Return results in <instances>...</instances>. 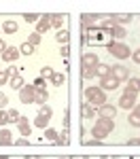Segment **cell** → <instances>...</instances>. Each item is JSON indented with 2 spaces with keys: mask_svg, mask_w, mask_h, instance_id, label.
I'll use <instances>...</instances> for the list:
<instances>
[{
  "mask_svg": "<svg viewBox=\"0 0 140 159\" xmlns=\"http://www.w3.org/2000/svg\"><path fill=\"white\" fill-rule=\"evenodd\" d=\"M113 127H115L113 119H100V121L93 125V138H96V140H100V138H106V136L113 132Z\"/></svg>",
  "mask_w": 140,
  "mask_h": 159,
  "instance_id": "6da1fadb",
  "label": "cell"
},
{
  "mask_svg": "<svg viewBox=\"0 0 140 159\" xmlns=\"http://www.w3.org/2000/svg\"><path fill=\"white\" fill-rule=\"evenodd\" d=\"M87 100L93 102V104H98V106L106 104V96H104V91H102L100 87H89L87 89Z\"/></svg>",
  "mask_w": 140,
  "mask_h": 159,
  "instance_id": "7a4b0ae2",
  "label": "cell"
},
{
  "mask_svg": "<svg viewBox=\"0 0 140 159\" xmlns=\"http://www.w3.org/2000/svg\"><path fill=\"white\" fill-rule=\"evenodd\" d=\"M34 93H36L34 85H24L19 89V100H21L24 104H32V102H34Z\"/></svg>",
  "mask_w": 140,
  "mask_h": 159,
  "instance_id": "3957f363",
  "label": "cell"
},
{
  "mask_svg": "<svg viewBox=\"0 0 140 159\" xmlns=\"http://www.w3.org/2000/svg\"><path fill=\"white\" fill-rule=\"evenodd\" d=\"M108 49H111V53H113L115 57H119V60L129 57V49H127V45H123V43H113Z\"/></svg>",
  "mask_w": 140,
  "mask_h": 159,
  "instance_id": "277c9868",
  "label": "cell"
},
{
  "mask_svg": "<svg viewBox=\"0 0 140 159\" xmlns=\"http://www.w3.org/2000/svg\"><path fill=\"white\" fill-rule=\"evenodd\" d=\"M119 87V81L115 79L113 74H108V76H104L100 81V89L102 91H113V89H117Z\"/></svg>",
  "mask_w": 140,
  "mask_h": 159,
  "instance_id": "5b68a950",
  "label": "cell"
},
{
  "mask_svg": "<svg viewBox=\"0 0 140 159\" xmlns=\"http://www.w3.org/2000/svg\"><path fill=\"white\" fill-rule=\"evenodd\" d=\"M98 112H100V119H113L115 115H117V108L111 106V104H102V108Z\"/></svg>",
  "mask_w": 140,
  "mask_h": 159,
  "instance_id": "8992f818",
  "label": "cell"
},
{
  "mask_svg": "<svg viewBox=\"0 0 140 159\" xmlns=\"http://www.w3.org/2000/svg\"><path fill=\"white\" fill-rule=\"evenodd\" d=\"M96 66H98V55L85 53L83 55V68H96Z\"/></svg>",
  "mask_w": 140,
  "mask_h": 159,
  "instance_id": "52a82bcc",
  "label": "cell"
},
{
  "mask_svg": "<svg viewBox=\"0 0 140 159\" xmlns=\"http://www.w3.org/2000/svg\"><path fill=\"white\" fill-rule=\"evenodd\" d=\"M111 72H113V76L117 79V81H125L127 79V68H123V66H115V68H111Z\"/></svg>",
  "mask_w": 140,
  "mask_h": 159,
  "instance_id": "ba28073f",
  "label": "cell"
},
{
  "mask_svg": "<svg viewBox=\"0 0 140 159\" xmlns=\"http://www.w3.org/2000/svg\"><path fill=\"white\" fill-rule=\"evenodd\" d=\"M17 57H19V49L17 47H9L7 53H2V60H7V61H13V60H17Z\"/></svg>",
  "mask_w": 140,
  "mask_h": 159,
  "instance_id": "9c48e42d",
  "label": "cell"
},
{
  "mask_svg": "<svg viewBox=\"0 0 140 159\" xmlns=\"http://www.w3.org/2000/svg\"><path fill=\"white\" fill-rule=\"evenodd\" d=\"M17 127H19L21 136H28V134H30V121H28L25 117H19V121H17Z\"/></svg>",
  "mask_w": 140,
  "mask_h": 159,
  "instance_id": "30bf717a",
  "label": "cell"
},
{
  "mask_svg": "<svg viewBox=\"0 0 140 159\" xmlns=\"http://www.w3.org/2000/svg\"><path fill=\"white\" fill-rule=\"evenodd\" d=\"M93 72H96V76L104 79V76H108V74H111V68H108L106 64H98V66L93 68Z\"/></svg>",
  "mask_w": 140,
  "mask_h": 159,
  "instance_id": "8fae6325",
  "label": "cell"
},
{
  "mask_svg": "<svg viewBox=\"0 0 140 159\" xmlns=\"http://www.w3.org/2000/svg\"><path fill=\"white\" fill-rule=\"evenodd\" d=\"M49 28H51V21H49V15H47V17H43V19L38 21V25H36V32H38V34H43V32H47Z\"/></svg>",
  "mask_w": 140,
  "mask_h": 159,
  "instance_id": "7c38bea8",
  "label": "cell"
},
{
  "mask_svg": "<svg viewBox=\"0 0 140 159\" xmlns=\"http://www.w3.org/2000/svg\"><path fill=\"white\" fill-rule=\"evenodd\" d=\"M0 144H13V136L9 129H0Z\"/></svg>",
  "mask_w": 140,
  "mask_h": 159,
  "instance_id": "4fadbf2b",
  "label": "cell"
},
{
  "mask_svg": "<svg viewBox=\"0 0 140 159\" xmlns=\"http://www.w3.org/2000/svg\"><path fill=\"white\" fill-rule=\"evenodd\" d=\"M47 98H49V93H47L45 89H36V93H34V102L45 104V102H47Z\"/></svg>",
  "mask_w": 140,
  "mask_h": 159,
  "instance_id": "5bb4252c",
  "label": "cell"
},
{
  "mask_svg": "<svg viewBox=\"0 0 140 159\" xmlns=\"http://www.w3.org/2000/svg\"><path fill=\"white\" fill-rule=\"evenodd\" d=\"M45 138L51 140V142H57V144H60V136H57L55 129H45Z\"/></svg>",
  "mask_w": 140,
  "mask_h": 159,
  "instance_id": "9a60e30c",
  "label": "cell"
},
{
  "mask_svg": "<svg viewBox=\"0 0 140 159\" xmlns=\"http://www.w3.org/2000/svg\"><path fill=\"white\" fill-rule=\"evenodd\" d=\"M64 19H66L64 15H49V21H51V25H53V28H60Z\"/></svg>",
  "mask_w": 140,
  "mask_h": 159,
  "instance_id": "2e32d148",
  "label": "cell"
},
{
  "mask_svg": "<svg viewBox=\"0 0 140 159\" xmlns=\"http://www.w3.org/2000/svg\"><path fill=\"white\" fill-rule=\"evenodd\" d=\"M134 102H136V100H134V98H127V96H121V100H119L121 108H132V106H134Z\"/></svg>",
  "mask_w": 140,
  "mask_h": 159,
  "instance_id": "e0dca14e",
  "label": "cell"
},
{
  "mask_svg": "<svg viewBox=\"0 0 140 159\" xmlns=\"http://www.w3.org/2000/svg\"><path fill=\"white\" fill-rule=\"evenodd\" d=\"M19 53H24V55H32V53H34V45H30V43L25 40L24 45L19 47Z\"/></svg>",
  "mask_w": 140,
  "mask_h": 159,
  "instance_id": "ac0fdd59",
  "label": "cell"
},
{
  "mask_svg": "<svg viewBox=\"0 0 140 159\" xmlns=\"http://www.w3.org/2000/svg\"><path fill=\"white\" fill-rule=\"evenodd\" d=\"M11 87H13V89H21V87H24V79H21V74H17V76H13V79H11Z\"/></svg>",
  "mask_w": 140,
  "mask_h": 159,
  "instance_id": "d6986e66",
  "label": "cell"
},
{
  "mask_svg": "<svg viewBox=\"0 0 140 159\" xmlns=\"http://www.w3.org/2000/svg\"><path fill=\"white\" fill-rule=\"evenodd\" d=\"M51 115H53V110L49 108V106H43V108H38V117H43V119H47L49 121Z\"/></svg>",
  "mask_w": 140,
  "mask_h": 159,
  "instance_id": "ffe728a7",
  "label": "cell"
},
{
  "mask_svg": "<svg viewBox=\"0 0 140 159\" xmlns=\"http://www.w3.org/2000/svg\"><path fill=\"white\" fill-rule=\"evenodd\" d=\"M81 112H83V119H91V117H93V108L87 106V102L81 106Z\"/></svg>",
  "mask_w": 140,
  "mask_h": 159,
  "instance_id": "44dd1931",
  "label": "cell"
},
{
  "mask_svg": "<svg viewBox=\"0 0 140 159\" xmlns=\"http://www.w3.org/2000/svg\"><path fill=\"white\" fill-rule=\"evenodd\" d=\"M55 40H60V43H64V45H66V43L70 40V32H68V30H62V32H57Z\"/></svg>",
  "mask_w": 140,
  "mask_h": 159,
  "instance_id": "7402d4cb",
  "label": "cell"
},
{
  "mask_svg": "<svg viewBox=\"0 0 140 159\" xmlns=\"http://www.w3.org/2000/svg\"><path fill=\"white\" fill-rule=\"evenodd\" d=\"M113 38H125V28L115 25V28H113Z\"/></svg>",
  "mask_w": 140,
  "mask_h": 159,
  "instance_id": "603a6c76",
  "label": "cell"
},
{
  "mask_svg": "<svg viewBox=\"0 0 140 159\" xmlns=\"http://www.w3.org/2000/svg\"><path fill=\"white\" fill-rule=\"evenodd\" d=\"M2 28H4V32H7V34L17 32V24H15V21H4V25H2Z\"/></svg>",
  "mask_w": 140,
  "mask_h": 159,
  "instance_id": "cb8c5ba5",
  "label": "cell"
},
{
  "mask_svg": "<svg viewBox=\"0 0 140 159\" xmlns=\"http://www.w3.org/2000/svg\"><path fill=\"white\" fill-rule=\"evenodd\" d=\"M53 68H49V66H45V68H43V70H40V79H45V81H47V79H49L51 81V76H53Z\"/></svg>",
  "mask_w": 140,
  "mask_h": 159,
  "instance_id": "d4e9b609",
  "label": "cell"
},
{
  "mask_svg": "<svg viewBox=\"0 0 140 159\" xmlns=\"http://www.w3.org/2000/svg\"><path fill=\"white\" fill-rule=\"evenodd\" d=\"M60 144H70V129L66 127L62 132V136H60Z\"/></svg>",
  "mask_w": 140,
  "mask_h": 159,
  "instance_id": "484cf974",
  "label": "cell"
},
{
  "mask_svg": "<svg viewBox=\"0 0 140 159\" xmlns=\"http://www.w3.org/2000/svg\"><path fill=\"white\" fill-rule=\"evenodd\" d=\"M51 83H53L55 87H60L64 83V74H57V72H55L53 76H51Z\"/></svg>",
  "mask_w": 140,
  "mask_h": 159,
  "instance_id": "4316f807",
  "label": "cell"
},
{
  "mask_svg": "<svg viewBox=\"0 0 140 159\" xmlns=\"http://www.w3.org/2000/svg\"><path fill=\"white\" fill-rule=\"evenodd\" d=\"M28 43L36 47L38 43H40V34H38V32H32V34H30V38H28Z\"/></svg>",
  "mask_w": 140,
  "mask_h": 159,
  "instance_id": "83f0119b",
  "label": "cell"
},
{
  "mask_svg": "<svg viewBox=\"0 0 140 159\" xmlns=\"http://www.w3.org/2000/svg\"><path fill=\"white\" fill-rule=\"evenodd\" d=\"M7 117H9V123H17V121H19L17 110H9V112H7Z\"/></svg>",
  "mask_w": 140,
  "mask_h": 159,
  "instance_id": "f1b7e54d",
  "label": "cell"
},
{
  "mask_svg": "<svg viewBox=\"0 0 140 159\" xmlns=\"http://www.w3.org/2000/svg\"><path fill=\"white\" fill-rule=\"evenodd\" d=\"M127 121L132 123V125H136V127H140V115H136V112H132Z\"/></svg>",
  "mask_w": 140,
  "mask_h": 159,
  "instance_id": "f546056e",
  "label": "cell"
},
{
  "mask_svg": "<svg viewBox=\"0 0 140 159\" xmlns=\"http://www.w3.org/2000/svg\"><path fill=\"white\" fill-rule=\"evenodd\" d=\"M123 96H127V98H134V100H136V89H134V87H127L125 91H123Z\"/></svg>",
  "mask_w": 140,
  "mask_h": 159,
  "instance_id": "4dcf8cb0",
  "label": "cell"
},
{
  "mask_svg": "<svg viewBox=\"0 0 140 159\" xmlns=\"http://www.w3.org/2000/svg\"><path fill=\"white\" fill-rule=\"evenodd\" d=\"M34 89H45V79H40V76H38L36 81H34Z\"/></svg>",
  "mask_w": 140,
  "mask_h": 159,
  "instance_id": "1f68e13d",
  "label": "cell"
},
{
  "mask_svg": "<svg viewBox=\"0 0 140 159\" xmlns=\"http://www.w3.org/2000/svg\"><path fill=\"white\" fill-rule=\"evenodd\" d=\"M83 76H85V79H91V76H96L93 68H83Z\"/></svg>",
  "mask_w": 140,
  "mask_h": 159,
  "instance_id": "d6a6232c",
  "label": "cell"
},
{
  "mask_svg": "<svg viewBox=\"0 0 140 159\" xmlns=\"http://www.w3.org/2000/svg\"><path fill=\"white\" fill-rule=\"evenodd\" d=\"M47 119H43V117H36V127H47Z\"/></svg>",
  "mask_w": 140,
  "mask_h": 159,
  "instance_id": "836d02e7",
  "label": "cell"
},
{
  "mask_svg": "<svg viewBox=\"0 0 140 159\" xmlns=\"http://www.w3.org/2000/svg\"><path fill=\"white\" fill-rule=\"evenodd\" d=\"M4 123H9V117H7L4 110H0V125H4Z\"/></svg>",
  "mask_w": 140,
  "mask_h": 159,
  "instance_id": "e575fe53",
  "label": "cell"
},
{
  "mask_svg": "<svg viewBox=\"0 0 140 159\" xmlns=\"http://www.w3.org/2000/svg\"><path fill=\"white\" fill-rule=\"evenodd\" d=\"M7 102H9V98H7L4 93H0V110H2L4 106H7Z\"/></svg>",
  "mask_w": 140,
  "mask_h": 159,
  "instance_id": "d590c367",
  "label": "cell"
},
{
  "mask_svg": "<svg viewBox=\"0 0 140 159\" xmlns=\"http://www.w3.org/2000/svg\"><path fill=\"white\" fill-rule=\"evenodd\" d=\"M7 76H17V68H15V66H11V68H9V70H7Z\"/></svg>",
  "mask_w": 140,
  "mask_h": 159,
  "instance_id": "8d00e7d4",
  "label": "cell"
},
{
  "mask_svg": "<svg viewBox=\"0 0 140 159\" xmlns=\"http://www.w3.org/2000/svg\"><path fill=\"white\" fill-rule=\"evenodd\" d=\"M129 19H132V15H119V17H117V21H129Z\"/></svg>",
  "mask_w": 140,
  "mask_h": 159,
  "instance_id": "74e56055",
  "label": "cell"
},
{
  "mask_svg": "<svg viewBox=\"0 0 140 159\" xmlns=\"http://www.w3.org/2000/svg\"><path fill=\"white\" fill-rule=\"evenodd\" d=\"M13 144H19V147H25V144H30V142H28L25 138H19V140H17V142H13Z\"/></svg>",
  "mask_w": 140,
  "mask_h": 159,
  "instance_id": "f35d334b",
  "label": "cell"
},
{
  "mask_svg": "<svg viewBox=\"0 0 140 159\" xmlns=\"http://www.w3.org/2000/svg\"><path fill=\"white\" fill-rule=\"evenodd\" d=\"M38 17L36 15H32V13H28V15H25V21H36Z\"/></svg>",
  "mask_w": 140,
  "mask_h": 159,
  "instance_id": "ab89813d",
  "label": "cell"
},
{
  "mask_svg": "<svg viewBox=\"0 0 140 159\" xmlns=\"http://www.w3.org/2000/svg\"><path fill=\"white\" fill-rule=\"evenodd\" d=\"M7 79H9L7 72H0V85H4V83H7Z\"/></svg>",
  "mask_w": 140,
  "mask_h": 159,
  "instance_id": "60d3db41",
  "label": "cell"
},
{
  "mask_svg": "<svg viewBox=\"0 0 140 159\" xmlns=\"http://www.w3.org/2000/svg\"><path fill=\"white\" fill-rule=\"evenodd\" d=\"M7 49H9V47H7V43H4V40H0V53H7Z\"/></svg>",
  "mask_w": 140,
  "mask_h": 159,
  "instance_id": "b9f144b4",
  "label": "cell"
},
{
  "mask_svg": "<svg viewBox=\"0 0 140 159\" xmlns=\"http://www.w3.org/2000/svg\"><path fill=\"white\" fill-rule=\"evenodd\" d=\"M62 55H64V57H68V55H70V49H68L66 45H64V47H62Z\"/></svg>",
  "mask_w": 140,
  "mask_h": 159,
  "instance_id": "7bdbcfd3",
  "label": "cell"
},
{
  "mask_svg": "<svg viewBox=\"0 0 140 159\" xmlns=\"http://www.w3.org/2000/svg\"><path fill=\"white\" fill-rule=\"evenodd\" d=\"M134 61H136V64H140V49L134 53Z\"/></svg>",
  "mask_w": 140,
  "mask_h": 159,
  "instance_id": "ee69618b",
  "label": "cell"
},
{
  "mask_svg": "<svg viewBox=\"0 0 140 159\" xmlns=\"http://www.w3.org/2000/svg\"><path fill=\"white\" fill-rule=\"evenodd\" d=\"M129 144H140V138H134V140H129Z\"/></svg>",
  "mask_w": 140,
  "mask_h": 159,
  "instance_id": "f6af8a7d",
  "label": "cell"
},
{
  "mask_svg": "<svg viewBox=\"0 0 140 159\" xmlns=\"http://www.w3.org/2000/svg\"><path fill=\"white\" fill-rule=\"evenodd\" d=\"M24 159H40V157H36V155H30V157H24Z\"/></svg>",
  "mask_w": 140,
  "mask_h": 159,
  "instance_id": "bcb514c9",
  "label": "cell"
},
{
  "mask_svg": "<svg viewBox=\"0 0 140 159\" xmlns=\"http://www.w3.org/2000/svg\"><path fill=\"white\" fill-rule=\"evenodd\" d=\"M72 159H87V157H83V155H76V157H72Z\"/></svg>",
  "mask_w": 140,
  "mask_h": 159,
  "instance_id": "7dc6e473",
  "label": "cell"
},
{
  "mask_svg": "<svg viewBox=\"0 0 140 159\" xmlns=\"http://www.w3.org/2000/svg\"><path fill=\"white\" fill-rule=\"evenodd\" d=\"M136 115H140V106H138V108H136Z\"/></svg>",
  "mask_w": 140,
  "mask_h": 159,
  "instance_id": "c3c4849f",
  "label": "cell"
},
{
  "mask_svg": "<svg viewBox=\"0 0 140 159\" xmlns=\"http://www.w3.org/2000/svg\"><path fill=\"white\" fill-rule=\"evenodd\" d=\"M136 85H138V89H140V79H138V81H136Z\"/></svg>",
  "mask_w": 140,
  "mask_h": 159,
  "instance_id": "681fc988",
  "label": "cell"
},
{
  "mask_svg": "<svg viewBox=\"0 0 140 159\" xmlns=\"http://www.w3.org/2000/svg\"><path fill=\"white\" fill-rule=\"evenodd\" d=\"M102 159H117V157H102Z\"/></svg>",
  "mask_w": 140,
  "mask_h": 159,
  "instance_id": "f907efd6",
  "label": "cell"
},
{
  "mask_svg": "<svg viewBox=\"0 0 140 159\" xmlns=\"http://www.w3.org/2000/svg\"><path fill=\"white\" fill-rule=\"evenodd\" d=\"M57 159H72V157H57Z\"/></svg>",
  "mask_w": 140,
  "mask_h": 159,
  "instance_id": "816d5d0a",
  "label": "cell"
},
{
  "mask_svg": "<svg viewBox=\"0 0 140 159\" xmlns=\"http://www.w3.org/2000/svg\"><path fill=\"white\" fill-rule=\"evenodd\" d=\"M0 159H9V157H4V155H0Z\"/></svg>",
  "mask_w": 140,
  "mask_h": 159,
  "instance_id": "f5cc1de1",
  "label": "cell"
}]
</instances>
